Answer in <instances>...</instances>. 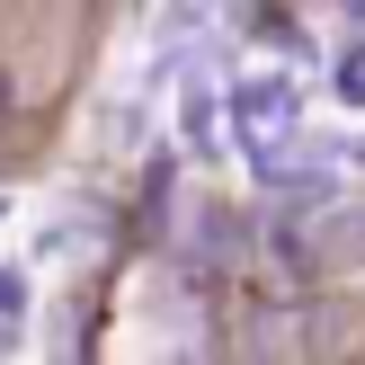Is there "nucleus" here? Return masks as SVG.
Masks as SVG:
<instances>
[{
	"instance_id": "nucleus-1",
	"label": "nucleus",
	"mask_w": 365,
	"mask_h": 365,
	"mask_svg": "<svg viewBox=\"0 0 365 365\" xmlns=\"http://www.w3.org/2000/svg\"><path fill=\"white\" fill-rule=\"evenodd\" d=\"M294 107H303L294 81H241L232 89V143H241L267 178H277V143L294 134Z\"/></svg>"
},
{
	"instance_id": "nucleus-3",
	"label": "nucleus",
	"mask_w": 365,
	"mask_h": 365,
	"mask_svg": "<svg viewBox=\"0 0 365 365\" xmlns=\"http://www.w3.org/2000/svg\"><path fill=\"white\" fill-rule=\"evenodd\" d=\"M9 348H18V330H0V356H9Z\"/></svg>"
},
{
	"instance_id": "nucleus-2",
	"label": "nucleus",
	"mask_w": 365,
	"mask_h": 365,
	"mask_svg": "<svg viewBox=\"0 0 365 365\" xmlns=\"http://www.w3.org/2000/svg\"><path fill=\"white\" fill-rule=\"evenodd\" d=\"M18 312H27V277L0 259V330H18Z\"/></svg>"
}]
</instances>
